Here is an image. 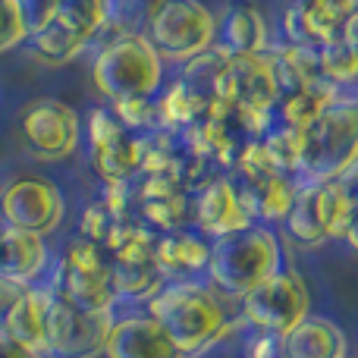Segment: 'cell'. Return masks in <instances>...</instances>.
<instances>
[{
  "mask_svg": "<svg viewBox=\"0 0 358 358\" xmlns=\"http://www.w3.org/2000/svg\"><path fill=\"white\" fill-rule=\"evenodd\" d=\"M236 189L242 195V204H245L252 223H283L286 214L292 208V198L299 192L296 176L289 173H264V176H252V179H233Z\"/></svg>",
  "mask_w": 358,
  "mask_h": 358,
  "instance_id": "17",
  "label": "cell"
},
{
  "mask_svg": "<svg viewBox=\"0 0 358 358\" xmlns=\"http://www.w3.org/2000/svg\"><path fill=\"white\" fill-rule=\"evenodd\" d=\"M29 41V22L16 0H0V54H10L13 48Z\"/></svg>",
  "mask_w": 358,
  "mask_h": 358,
  "instance_id": "31",
  "label": "cell"
},
{
  "mask_svg": "<svg viewBox=\"0 0 358 358\" xmlns=\"http://www.w3.org/2000/svg\"><path fill=\"white\" fill-rule=\"evenodd\" d=\"M19 10H22L25 22H29V31L38 29V25H44L50 19V13L57 10V3L60 0H16Z\"/></svg>",
  "mask_w": 358,
  "mask_h": 358,
  "instance_id": "33",
  "label": "cell"
},
{
  "mask_svg": "<svg viewBox=\"0 0 358 358\" xmlns=\"http://www.w3.org/2000/svg\"><path fill=\"white\" fill-rule=\"evenodd\" d=\"M117 223L120 220H113V214L104 208V201H94V204H88V208L82 210L79 236H82V239L98 242V245H104L107 236H110V229L117 227Z\"/></svg>",
  "mask_w": 358,
  "mask_h": 358,
  "instance_id": "32",
  "label": "cell"
},
{
  "mask_svg": "<svg viewBox=\"0 0 358 358\" xmlns=\"http://www.w3.org/2000/svg\"><path fill=\"white\" fill-rule=\"evenodd\" d=\"M164 66L145 31H117L94 54L92 79L107 101L155 98L164 85Z\"/></svg>",
  "mask_w": 358,
  "mask_h": 358,
  "instance_id": "3",
  "label": "cell"
},
{
  "mask_svg": "<svg viewBox=\"0 0 358 358\" xmlns=\"http://www.w3.org/2000/svg\"><path fill=\"white\" fill-rule=\"evenodd\" d=\"M210 239L198 229H173V233H157L155 242V267L164 280H192L195 273L208 271Z\"/></svg>",
  "mask_w": 358,
  "mask_h": 358,
  "instance_id": "16",
  "label": "cell"
},
{
  "mask_svg": "<svg viewBox=\"0 0 358 358\" xmlns=\"http://www.w3.org/2000/svg\"><path fill=\"white\" fill-rule=\"evenodd\" d=\"M136 220L155 233H173L192 223V192L173 176L145 173L136 179Z\"/></svg>",
  "mask_w": 358,
  "mask_h": 358,
  "instance_id": "12",
  "label": "cell"
},
{
  "mask_svg": "<svg viewBox=\"0 0 358 358\" xmlns=\"http://www.w3.org/2000/svg\"><path fill=\"white\" fill-rule=\"evenodd\" d=\"M110 315L85 311L54 289L48 315V355L54 358H94L104 352L110 334Z\"/></svg>",
  "mask_w": 358,
  "mask_h": 358,
  "instance_id": "11",
  "label": "cell"
},
{
  "mask_svg": "<svg viewBox=\"0 0 358 358\" xmlns=\"http://www.w3.org/2000/svg\"><path fill=\"white\" fill-rule=\"evenodd\" d=\"M110 283L117 299H132V302L148 299L151 302L167 280L161 277L155 261H148V264H110Z\"/></svg>",
  "mask_w": 358,
  "mask_h": 358,
  "instance_id": "27",
  "label": "cell"
},
{
  "mask_svg": "<svg viewBox=\"0 0 358 358\" xmlns=\"http://www.w3.org/2000/svg\"><path fill=\"white\" fill-rule=\"evenodd\" d=\"M311 44L340 41L346 22L358 13V0H292Z\"/></svg>",
  "mask_w": 358,
  "mask_h": 358,
  "instance_id": "23",
  "label": "cell"
},
{
  "mask_svg": "<svg viewBox=\"0 0 358 358\" xmlns=\"http://www.w3.org/2000/svg\"><path fill=\"white\" fill-rule=\"evenodd\" d=\"M315 198H317V214H321V227L327 239H343L346 227L355 214V204L349 192L343 189L340 179H324L315 182Z\"/></svg>",
  "mask_w": 358,
  "mask_h": 358,
  "instance_id": "26",
  "label": "cell"
},
{
  "mask_svg": "<svg viewBox=\"0 0 358 358\" xmlns=\"http://www.w3.org/2000/svg\"><path fill=\"white\" fill-rule=\"evenodd\" d=\"M148 315L164 327L170 343L182 355H198L229 330V315L214 289L195 280L164 283L161 292L148 302Z\"/></svg>",
  "mask_w": 358,
  "mask_h": 358,
  "instance_id": "1",
  "label": "cell"
},
{
  "mask_svg": "<svg viewBox=\"0 0 358 358\" xmlns=\"http://www.w3.org/2000/svg\"><path fill=\"white\" fill-rule=\"evenodd\" d=\"M352 85H355V88H358V73H355V82H352Z\"/></svg>",
  "mask_w": 358,
  "mask_h": 358,
  "instance_id": "38",
  "label": "cell"
},
{
  "mask_svg": "<svg viewBox=\"0 0 358 358\" xmlns=\"http://www.w3.org/2000/svg\"><path fill=\"white\" fill-rule=\"evenodd\" d=\"M317 57H321V76L324 82H330L334 88L352 85L355 73H358V50L352 44L330 41V44H317Z\"/></svg>",
  "mask_w": 358,
  "mask_h": 358,
  "instance_id": "28",
  "label": "cell"
},
{
  "mask_svg": "<svg viewBox=\"0 0 358 358\" xmlns=\"http://www.w3.org/2000/svg\"><path fill=\"white\" fill-rule=\"evenodd\" d=\"M155 110H157V129L185 132L208 113V101L198 92H192L182 79H173L164 82L161 92L155 94Z\"/></svg>",
  "mask_w": 358,
  "mask_h": 358,
  "instance_id": "21",
  "label": "cell"
},
{
  "mask_svg": "<svg viewBox=\"0 0 358 358\" xmlns=\"http://www.w3.org/2000/svg\"><path fill=\"white\" fill-rule=\"evenodd\" d=\"M145 38L164 63L185 66L217 41V13L201 0H155L145 13Z\"/></svg>",
  "mask_w": 358,
  "mask_h": 358,
  "instance_id": "5",
  "label": "cell"
},
{
  "mask_svg": "<svg viewBox=\"0 0 358 358\" xmlns=\"http://www.w3.org/2000/svg\"><path fill=\"white\" fill-rule=\"evenodd\" d=\"M261 142H264L273 167L283 170V173H289V176L299 173V161H302V132L273 123L271 129L261 136Z\"/></svg>",
  "mask_w": 358,
  "mask_h": 358,
  "instance_id": "29",
  "label": "cell"
},
{
  "mask_svg": "<svg viewBox=\"0 0 358 358\" xmlns=\"http://www.w3.org/2000/svg\"><path fill=\"white\" fill-rule=\"evenodd\" d=\"M280 358H346V334L327 317H302L280 336Z\"/></svg>",
  "mask_w": 358,
  "mask_h": 358,
  "instance_id": "20",
  "label": "cell"
},
{
  "mask_svg": "<svg viewBox=\"0 0 358 358\" xmlns=\"http://www.w3.org/2000/svg\"><path fill=\"white\" fill-rule=\"evenodd\" d=\"M192 223L208 239H220V236L252 227V217L242 204V195L236 189L233 176L217 173L201 189L192 192Z\"/></svg>",
  "mask_w": 358,
  "mask_h": 358,
  "instance_id": "13",
  "label": "cell"
},
{
  "mask_svg": "<svg viewBox=\"0 0 358 358\" xmlns=\"http://www.w3.org/2000/svg\"><path fill=\"white\" fill-rule=\"evenodd\" d=\"M110 110L136 136H148V132L157 129L155 98H120V101H110Z\"/></svg>",
  "mask_w": 358,
  "mask_h": 358,
  "instance_id": "30",
  "label": "cell"
},
{
  "mask_svg": "<svg viewBox=\"0 0 358 358\" xmlns=\"http://www.w3.org/2000/svg\"><path fill=\"white\" fill-rule=\"evenodd\" d=\"M101 355L104 358H185L148 311L126 315L123 321L110 324V334H107Z\"/></svg>",
  "mask_w": 358,
  "mask_h": 358,
  "instance_id": "15",
  "label": "cell"
},
{
  "mask_svg": "<svg viewBox=\"0 0 358 358\" xmlns=\"http://www.w3.org/2000/svg\"><path fill=\"white\" fill-rule=\"evenodd\" d=\"M48 242L44 236L29 233V229L3 227L0 229V277L19 286H35L41 273L48 271Z\"/></svg>",
  "mask_w": 358,
  "mask_h": 358,
  "instance_id": "18",
  "label": "cell"
},
{
  "mask_svg": "<svg viewBox=\"0 0 358 358\" xmlns=\"http://www.w3.org/2000/svg\"><path fill=\"white\" fill-rule=\"evenodd\" d=\"M358 161V98L336 94L302 132V182L340 179Z\"/></svg>",
  "mask_w": 358,
  "mask_h": 358,
  "instance_id": "4",
  "label": "cell"
},
{
  "mask_svg": "<svg viewBox=\"0 0 358 358\" xmlns=\"http://www.w3.org/2000/svg\"><path fill=\"white\" fill-rule=\"evenodd\" d=\"M340 94V88H334L330 82H317V85H305L296 92H283L273 104V123L286 126V129L305 132L317 120V113Z\"/></svg>",
  "mask_w": 358,
  "mask_h": 358,
  "instance_id": "22",
  "label": "cell"
},
{
  "mask_svg": "<svg viewBox=\"0 0 358 358\" xmlns=\"http://www.w3.org/2000/svg\"><path fill=\"white\" fill-rule=\"evenodd\" d=\"M340 182H343V189L349 192V198H352V204L358 208V161H355L352 167L346 170V173L340 176Z\"/></svg>",
  "mask_w": 358,
  "mask_h": 358,
  "instance_id": "35",
  "label": "cell"
},
{
  "mask_svg": "<svg viewBox=\"0 0 358 358\" xmlns=\"http://www.w3.org/2000/svg\"><path fill=\"white\" fill-rule=\"evenodd\" d=\"M280 267H283L280 236L264 223H252L239 233L210 239V258L204 273L223 296L242 299L258 289L264 280H271Z\"/></svg>",
  "mask_w": 358,
  "mask_h": 358,
  "instance_id": "2",
  "label": "cell"
},
{
  "mask_svg": "<svg viewBox=\"0 0 358 358\" xmlns=\"http://www.w3.org/2000/svg\"><path fill=\"white\" fill-rule=\"evenodd\" d=\"M88 155L104 185L142 176V136L126 129L110 107H94L88 117Z\"/></svg>",
  "mask_w": 358,
  "mask_h": 358,
  "instance_id": "9",
  "label": "cell"
},
{
  "mask_svg": "<svg viewBox=\"0 0 358 358\" xmlns=\"http://www.w3.org/2000/svg\"><path fill=\"white\" fill-rule=\"evenodd\" d=\"M29 50L48 66H63V63H73L76 57H82L92 44L82 41L79 35H73L69 29H63L57 19H48L44 25L29 31Z\"/></svg>",
  "mask_w": 358,
  "mask_h": 358,
  "instance_id": "24",
  "label": "cell"
},
{
  "mask_svg": "<svg viewBox=\"0 0 358 358\" xmlns=\"http://www.w3.org/2000/svg\"><path fill=\"white\" fill-rule=\"evenodd\" d=\"M217 50L233 54H267L273 50V29L267 13L255 0H229L223 13H217Z\"/></svg>",
  "mask_w": 358,
  "mask_h": 358,
  "instance_id": "14",
  "label": "cell"
},
{
  "mask_svg": "<svg viewBox=\"0 0 358 358\" xmlns=\"http://www.w3.org/2000/svg\"><path fill=\"white\" fill-rule=\"evenodd\" d=\"M343 41L352 44V48L358 50V13L346 22V29H343Z\"/></svg>",
  "mask_w": 358,
  "mask_h": 358,
  "instance_id": "36",
  "label": "cell"
},
{
  "mask_svg": "<svg viewBox=\"0 0 358 358\" xmlns=\"http://www.w3.org/2000/svg\"><path fill=\"white\" fill-rule=\"evenodd\" d=\"M0 358H41L38 352H29L25 346H19L13 336H6L3 330H0Z\"/></svg>",
  "mask_w": 358,
  "mask_h": 358,
  "instance_id": "34",
  "label": "cell"
},
{
  "mask_svg": "<svg viewBox=\"0 0 358 358\" xmlns=\"http://www.w3.org/2000/svg\"><path fill=\"white\" fill-rule=\"evenodd\" d=\"M19 136L38 161H66L82 145V117L60 98H31L19 110Z\"/></svg>",
  "mask_w": 358,
  "mask_h": 358,
  "instance_id": "6",
  "label": "cell"
},
{
  "mask_svg": "<svg viewBox=\"0 0 358 358\" xmlns=\"http://www.w3.org/2000/svg\"><path fill=\"white\" fill-rule=\"evenodd\" d=\"M54 289L60 296H66L73 305H79V308L110 315V308L117 305V292H113L110 283V258H107V252L98 242L76 236L60 261Z\"/></svg>",
  "mask_w": 358,
  "mask_h": 358,
  "instance_id": "7",
  "label": "cell"
},
{
  "mask_svg": "<svg viewBox=\"0 0 358 358\" xmlns=\"http://www.w3.org/2000/svg\"><path fill=\"white\" fill-rule=\"evenodd\" d=\"M50 296L54 289L41 286H25L22 296L13 302V308L3 315L0 330L6 336L25 346L29 352L48 355V315H50Z\"/></svg>",
  "mask_w": 358,
  "mask_h": 358,
  "instance_id": "19",
  "label": "cell"
},
{
  "mask_svg": "<svg viewBox=\"0 0 358 358\" xmlns=\"http://www.w3.org/2000/svg\"><path fill=\"white\" fill-rule=\"evenodd\" d=\"M0 217L6 227L29 229L38 236H50L66 217V198L60 185L48 176L25 173L3 185L0 192Z\"/></svg>",
  "mask_w": 358,
  "mask_h": 358,
  "instance_id": "10",
  "label": "cell"
},
{
  "mask_svg": "<svg viewBox=\"0 0 358 358\" xmlns=\"http://www.w3.org/2000/svg\"><path fill=\"white\" fill-rule=\"evenodd\" d=\"M239 302H242V317L248 324H255L261 334H273V336H283L286 330H292L302 317H308L311 308L308 286L292 267H280L271 280H264L258 289L242 296Z\"/></svg>",
  "mask_w": 358,
  "mask_h": 358,
  "instance_id": "8",
  "label": "cell"
},
{
  "mask_svg": "<svg viewBox=\"0 0 358 358\" xmlns=\"http://www.w3.org/2000/svg\"><path fill=\"white\" fill-rule=\"evenodd\" d=\"M283 223H286L289 239L305 248H317V245H324V242H330L321 227V214H317L315 182H299V192H296V198H292V208Z\"/></svg>",
  "mask_w": 358,
  "mask_h": 358,
  "instance_id": "25",
  "label": "cell"
},
{
  "mask_svg": "<svg viewBox=\"0 0 358 358\" xmlns=\"http://www.w3.org/2000/svg\"><path fill=\"white\" fill-rule=\"evenodd\" d=\"M343 239L352 245V252H358V208H355V214H352V220H349V227H346V236Z\"/></svg>",
  "mask_w": 358,
  "mask_h": 358,
  "instance_id": "37",
  "label": "cell"
}]
</instances>
